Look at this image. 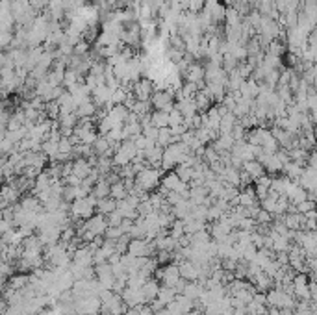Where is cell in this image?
<instances>
[{
	"instance_id": "obj_27",
	"label": "cell",
	"mask_w": 317,
	"mask_h": 315,
	"mask_svg": "<svg viewBox=\"0 0 317 315\" xmlns=\"http://www.w3.org/2000/svg\"><path fill=\"white\" fill-rule=\"evenodd\" d=\"M202 160L208 163V165H211V163H215L221 160V154L217 152L215 148L211 147V145H206V150H204V156H202Z\"/></svg>"
},
{
	"instance_id": "obj_9",
	"label": "cell",
	"mask_w": 317,
	"mask_h": 315,
	"mask_svg": "<svg viewBox=\"0 0 317 315\" xmlns=\"http://www.w3.org/2000/svg\"><path fill=\"white\" fill-rule=\"evenodd\" d=\"M286 197L290 199L291 204H301V202L308 200V191L302 187L299 182H291V185H290V189H288Z\"/></svg>"
},
{
	"instance_id": "obj_8",
	"label": "cell",
	"mask_w": 317,
	"mask_h": 315,
	"mask_svg": "<svg viewBox=\"0 0 317 315\" xmlns=\"http://www.w3.org/2000/svg\"><path fill=\"white\" fill-rule=\"evenodd\" d=\"M121 297H122V300H124V304H126L128 308H134V306H139V304H147L141 289L126 288L121 293Z\"/></svg>"
},
{
	"instance_id": "obj_18",
	"label": "cell",
	"mask_w": 317,
	"mask_h": 315,
	"mask_svg": "<svg viewBox=\"0 0 317 315\" xmlns=\"http://www.w3.org/2000/svg\"><path fill=\"white\" fill-rule=\"evenodd\" d=\"M304 219L306 217L302 215V213H286L284 223L290 230H302L304 228Z\"/></svg>"
},
{
	"instance_id": "obj_37",
	"label": "cell",
	"mask_w": 317,
	"mask_h": 315,
	"mask_svg": "<svg viewBox=\"0 0 317 315\" xmlns=\"http://www.w3.org/2000/svg\"><path fill=\"white\" fill-rule=\"evenodd\" d=\"M154 315H173L169 311V308H167V306H165L164 310H160V311H154Z\"/></svg>"
},
{
	"instance_id": "obj_36",
	"label": "cell",
	"mask_w": 317,
	"mask_h": 315,
	"mask_svg": "<svg viewBox=\"0 0 317 315\" xmlns=\"http://www.w3.org/2000/svg\"><path fill=\"white\" fill-rule=\"evenodd\" d=\"M124 315H141V311H139V306H134V308H128V310L124 311Z\"/></svg>"
},
{
	"instance_id": "obj_30",
	"label": "cell",
	"mask_w": 317,
	"mask_h": 315,
	"mask_svg": "<svg viewBox=\"0 0 317 315\" xmlns=\"http://www.w3.org/2000/svg\"><path fill=\"white\" fill-rule=\"evenodd\" d=\"M106 217H108V225H110V226H121L122 220H124V215H122L121 210L111 211L110 215H106Z\"/></svg>"
},
{
	"instance_id": "obj_35",
	"label": "cell",
	"mask_w": 317,
	"mask_h": 315,
	"mask_svg": "<svg viewBox=\"0 0 317 315\" xmlns=\"http://www.w3.org/2000/svg\"><path fill=\"white\" fill-rule=\"evenodd\" d=\"M308 167L317 169V150L310 152V156H308Z\"/></svg>"
},
{
	"instance_id": "obj_16",
	"label": "cell",
	"mask_w": 317,
	"mask_h": 315,
	"mask_svg": "<svg viewBox=\"0 0 317 315\" xmlns=\"http://www.w3.org/2000/svg\"><path fill=\"white\" fill-rule=\"evenodd\" d=\"M271 184H273V178H271L269 174H265L262 178H258L254 182V189H256V195H258L260 200H264L271 191Z\"/></svg>"
},
{
	"instance_id": "obj_24",
	"label": "cell",
	"mask_w": 317,
	"mask_h": 315,
	"mask_svg": "<svg viewBox=\"0 0 317 315\" xmlns=\"http://www.w3.org/2000/svg\"><path fill=\"white\" fill-rule=\"evenodd\" d=\"M176 291L173 288H167V286H162V288H160V293H158V299L162 300V302H164L165 306L167 304H171V302H173V300L176 299Z\"/></svg>"
},
{
	"instance_id": "obj_38",
	"label": "cell",
	"mask_w": 317,
	"mask_h": 315,
	"mask_svg": "<svg viewBox=\"0 0 317 315\" xmlns=\"http://www.w3.org/2000/svg\"><path fill=\"white\" fill-rule=\"evenodd\" d=\"M223 315H234L232 313V308H230V310H225V311H223Z\"/></svg>"
},
{
	"instance_id": "obj_3",
	"label": "cell",
	"mask_w": 317,
	"mask_h": 315,
	"mask_svg": "<svg viewBox=\"0 0 317 315\" xmlns=\"http://www.w3.org/2000/svg\"><path fill=\"white\" fill-rule=\"evenodd\" d=\"M102 302L99 297L76 299V315H101Z\"/></svg>"
},
{
	"instance_id": "obj_14",
	"label": "cell",
	"mask_w": 317,
	"mask_h": 315,
	"mask_svg": "<svg viewBox=\"0 0 317 315\" xmlns=\"http://www.w3.org/2000/svg\"><path fill=\"white\" fill-rule=\"evenodd\" d=\"M243 171H247V173L250 174V178H252L254 182L267 174V171H265V167H264V163L258 162V160H252V162H245L243 163Z\"/></svg>"
},
{
	"instance_id": "obj_21",
	"label": "cell",
	"mask_w": 317,
	"mask_h": 315,
	"mask_svg": "<svg viewBox=\"0 0 317 315\" xmlns=\"http://www.w3.org/2000/svg\"><path fill=\"white\" fill-rule=\"evenodd\" d=\"M115 210H117V200L111 199V197L99 200V204H97V213H102V215H110L111 211Z\"/></svg>"
},
{
	"instance_id": "obj_2",
	"label": "cell",
	"mask_w": 317,
	"mask_h": 315,
	"mask_svg": "<svg viewBox=\"0 0 317 315\" xmlns=\"http://www.w3.org/2000/svg\"><path fill=\"white\" fill-rule=\"evenodd\" d=\"M156 280H158L162 286H167V288H176V284L182 280L180 276V269L176 263H167V265H160L158 271H156Z\"/></svg>"
},
{
	"instance_id": "obj_31",
	"label": "cell",
	"mask_w": 317,
	"mask_h": 315,
	"mask_svg": "<svg viewBox=\"0 0 317 315\" xmlns=\"http://www.w3.org/2000/svg\"><path fill=\"white\" fill-rule=\"evenodd\" d=\"M124 236V230H122L121 226H108V230H106L104 237H108V239H119V237Z\"/></svg>"
},
{
	"instance_id": "obj_32",
	"label": "cell",
	"mask_w": 317,
	"mask_h": 315,
	"mask_svg": "<svg viewBox=\"0 0 317 315\" xmlns=\"http://www.w3.org/2000/svg\"><path fill=\"white\" fill-rule=\"evenodd\" d=\"M169 121H171L169 126H180V124H184V115L180 113L178 108H175V110L169 111Z\"/></svg>"
},
{
	"instance_id": "obj_23",
	"label": "cell",
	"mask_w": 317,
	"mask_h": 315,
	"mask_svg": "<svg viewBox=\"0 0 317 315\" xmlns=\"http://www.w3.org/2000/svg\"><path fill=\"white\" fill-rule=\"evenodd\" d=\"M128 189H126V185H124V182H117V184H113L111 185V199H115V200H122V199H126L128 197Z\"/></svg>"
},
{
	"instance_id": "obj_22",
	"label": "cell",
	"mask_w": 317,
	"mask_h": 315,
	"mask_svg": "<svg viewBox=\"0 0 317 315\" xmlns=\"http://www.w3.org/2000/svg\"><path fill=\"white\" fill-rule=\"evenodd\" d=\"M204 286H201L199 282H187V286H185V289H184V293L182 295H185V297H189L191 300H199V297L202 295V291H204Z\"/></svg>"
},
{
	"instance_id": "obj_6",
	"label": "cell",
	"mask_w": 317,
	"mask_h": 315,
	"mask_svg": "<svg viewBox=\"0 0 317 315\" xmlns=\"http://www.w3.org/2000/svg\"><path fill=\"white\" fill-rule=\"evenodd\" d=\"M178 269H180V276L187 282H197V280L201 278V269L197 265L195 262H189V260H184V262L178 263Z\"/></svg>"
},
{
	"instance_id": "obj_11",
	"label": "cell",
	"mask_w": 317,
	"mask_h": 315,
	"mask_svg": "<svg viewBox=\"0 0 317 315\" xmlns=\"http://www.w3.org/2000/svg\"><path fill=\"white\" fill-rule=\"evenodd\" d=\"M73 165H74L73 174H76V176H78V178H82V180L87 178V176L93 173V169H95L89 163V160H87V158H78V160H73Z\"/></svg>"
},
{
	"instance_id": "obj_33",
	"label": "cell",
	"mask_w": 317,
	"mask_h": 315,
	"mask_svg": "<svg viewBox=\"0 0 317 315\" xmlns=\"http://www.w3.org/2000/svg\"><path fill=\"white\" fill-rule=\"evenodd\" d=\"M143 136H145V137H148V139H152V141H158L160 128H156V126H154V124L145 126V128H143Z\"/></svg>"
},
{
	"instance_id": "obj_25",
	"label": "cell",
	"mask_w": 317,
	"mask_h": 315,
	"mask_svg": "<svg viewBox=\"0 0 317 315\" xmlns=\"http://www.w3.org/2000/svg\"><path fill=\"white\" fill-rule=\"evenodd\" d=\"M169 236L175 237V239H180V237L185 236V228H184V220L176 219L175 223H173V226H171L169 230Z\"/></svg>"
},
{
	"instance_id": "obj_19",
	"label": "cell",
	"mask_w": 317,
	"mask_h": 315,
	"mask_svg": "<svg viewBox=\"0 0 317 315\" xmlns=\"http://www.w3.org/2000/svg\"><path fill=\"white\" fill-rule=\"evenodd\" d=\"M93 195H95L99 200L108 199V197L111 195V184L106 178H101L95 184V187H93Z\"/></svg>"
},
{
	"instance_id": "obj_20",
	"label": "cell",
	"mask_w": 317,
	"mask_h": 315,
	"mask_svg": "<svg viewBox=\"0 0 317 315\" xmlns=\"http://www.w3.org/2000/svg\"><path fill=\"white\" fill-rule=\"evenodd\" d=\"M150 121H152V124L156 126V128H169V124H171L169 113H167V111H162V110L152 111Z\"/></svg>"
},
{
	"instance_id": "obj_17",
	"label": "cell",
	"mask_w": 317,
	"mask_h": 315,
	"mask_svg": "<svg viewBox=\"0 0 317 315\" xmlns=\"http://www.w3.org/2000/svg\"><path fill=\"white\" fill-rule=\"evenodd\" d=\"M302 173H304V167H302L301 163H297V162L286 163L284 174L288 176V178L293 180V182H299V180H301V176H302Z\"/></svg>"
},
{
	"instance_id": "obj_7",
	"label": "cell",
	"mask_w": 317,
	"mask_h": 315,
	"mask_svg": "<svg viewBox=\"0 0 317 315\" xmlns=\"http://www.w3.org/2000/svg\"><path fill=\"white\" fill-rule=\"evenodd\" d=\"M132 93L138 100H150L152 99V82L150 80H138L132 84Z\"/></svg>"
},
{
	"instance_id": "obj_5",
	"label": "cell",
	"mask_w": 317,
	"mask_h": 315,
	"mask_svg": "<svg viewBox=\"0 0 317 315\" xmlns=\"http://www.w3.org/2000/svg\"><path fill=\"white\" fill-rule=\"evenodd\" d=\"M84 226L87 228L89 232H93L95 236H104L106 230H108V217L102 215V213H95V215L91 217V219H87L84 223Z\"/></svg>"
},
{
	"instance_id": "obj_15",
	"label": "cell",
	"mask_w": 317,
	"mask_h": 315,
	"mask_svg": "<svg viewBox=\"0 0 317 315\" xmlns=\"http://www.w3.org/2000/svg\"><path fill=\"white\" fill-rule=\"evenodd\" d=\"M299 184L306 189V191H312L313 187H317V169L304 167V173H302Z\"/></svg>"
},
{
	"instance_id": "obj_12",
	"label": "cell",
	"mask_w": 317,
	"mask_h": 315,
	"mask_svg": "<svg viewBox=\"0 0 317 315\" xmlns=\"http://www.w3.org/2000/svg\"><path fill=\"white\" fill-rule=\"evenodd\" d=\"M160 282L156 278H150V280H147L145 282V286L141 288V291H143V297H145V302H152L154 299H158V293H160Z\"/></svg>"
},
{
	"instance_id": "obj_1",
	"label": "cell",
	"mask_w": 317,
	"mask_h": 315,
	"mask_svg": "<svg viewBox=\"0 0 317 315\" xmlns=\"http://www.w3.org/2000/svg\"><path fill=\"white\" fill-rule=\"evenodd\" d=\"M162 174H164V169H152V167H147L145 171L136 176V185L139 189H143L145 193H150L154 191L156 187H160L162 184Z\"/></svg>"
},
{
	"instance_id": "obj_28",
	"label": "cell",
	"mask_w": 317,
	"mask_h": 315,
	"mask_svg": "<svg viewBox=\"0 0 317 315\" xmlns=\"http://www.w3.org/2000/svg\"><path fill=\"white\" fill-rule=\"evenodd\" d=\"M254 219H256V223H258V225H271V223H273V213L265 211L264 208L260 206V211L256 213V217H254Z\"/></svg>"
},
{
	"instance_id": "obj_29",
	"label": "cell",
	"mask_w": 317,
	"mask_h": 315,
	"mask_svg": "<svg viewBox=\"0 0 317 315\" xmlns=\"http://www.w3.org/2000/svg\"><path fill=\"white\" fill-rule=\"evenodd\" d=\"M223 215H225V211H223L219 206L211 204L210 208H208V223H215V220H219Z\"/></svg>"
},
{
	"instance_id": "obj_39",
	"label": "cell",
	"mask_w": 317,
	"mask_h": 315,
	"mask_svg": "<svg viewBox=\"0 0 317 315\" xmlns=\"http://www.w3.org/2000/svg\"><path fill=\"white\" fill-rule=\"evenodd\" d=\"M247 315H262V313H247Z\"/></svg>"
},
{
	"instance_id": "obj_26",
	"label": "cell",
	"mask_w": 317,
	"mask_h": 315,
	"mask_svg": "<svg viewBox=\"0 0 317 315\" xmlns=\"http://www.w3.org/2000/svg\"><path fill=\"white\" fill-rule=\"evenodd\" d=\"M295 206H297V213L306 215V213H310V211L317 210V200L308 199V200H304V202H301V204H295Z\"/></svg>"
},
{
	"instance_id": "obj_4",
	"label": "cell",
	"mask_w": 317,
	"mask_h": 315,
	"mask_svg": "<svg viewBox=\"0 0 317 315\" xmlns=\"http://www.w3.org/2000/svg\"><path fill=\"white\" fill-rule=\"evenodd\" d=\"M128 310V306L124 304V300L119 293H115L108 302H102L101 315H124V311Z\"/></svg>"
},
{
	"instance_id": "obj_34",
	"label": "cell",
	"mask_w": 317,
	"mask_h": 315,
	"mask_svg": "<svg viewBox=\"0 0 317 315\" xmlns=\"http://www.w3.org/2000/svg\"><path fill=\"white\" fill-rule=\"evenodd\" d=\"M148 304H150L152 311H160V310H164V308H165V304H164V302H162V300H160V299H154L152 302H148Z\"/></svg>"
},
{
	"instance_id": "obj_10",
	"label": "cell",
	"mask_w": 317,
	"mask_h": 315,
	"mask_svg": "<svg viewBox=\"0 0 317 315\" xmlns=\"http://www.w3.org/2000/svg\"><path fill=\"white\" fill-rule=\"evenodd\" d=\"M236 145V139H234L232 134H221V136L217 137L215 141L211 143V147L215 148L217 152L223 154V152H230Z\"/></svg>"
},
{
	"instance_id": "obj_13",
	"label": "cell",
	"mask_w": 317,
	"mask_h": 315,
	"mask_svg": "<svg viewBox=\"0 0 317 315\" xmlns=\"http://www.w3.org/2000/svg\"><path fill=\"white\" fill-rule=\"evenodd\" d=\"M4 286H8L10 289H15V291H21V289H24L26 286H30V274L28 273L11 274L8 284H4Z\"/></svg>"
}]
</instances>
